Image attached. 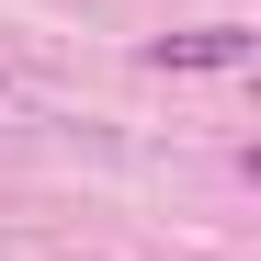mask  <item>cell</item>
<instances>
[{"label":"cell","instance_id":"6da1fadb","mask_svg":"<svg viewBox=\"0 0 261 261\" xmlns=\"http://www.w3.org/2000/svg\"><path fill=\"white\" fill-rule=\"evenodd\" d=\"M239 57H250L239 23H193V34H159L148 46V68H239Z\"/></svg>","mask_w":261,"mask_h":261}]
</instances>
